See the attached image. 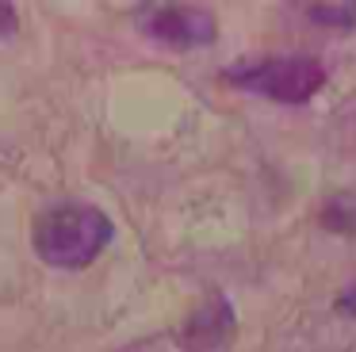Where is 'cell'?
Segmentation results:
<instances>
[{"instance_id": "1", "label": "cell", "mask_w": 356, "mask_h": 352, "mask_svg": "<svg viewBox=\"0 0 356 352\" xmlns=\"http://www.w3.org/2000/svg\"><path fill=\"white\" fill-rule=\"evenodd\" d=\"M111 218L92 203H54L35 218V253L50 268H85L108 249Z\"/></svg>"}, {"instance_id": "2", "label": "cell", "mask_w": 356, "mask_h": 352, "mask_svg": "<svg viewBox=\"0 0 356 352\" xmlns=\"http://www.w3.org/2000/svg\"><path fill=\"white\" fill-rule=\"evenodd\" d=\"M230 84L249 88L264 99L276 104H307L318 88L325 84V69L318 58L310 54H284V58H264L253 65H238L230 69Z\"/></svg>"}, {"instance_id": "3", "label": "cell", "mask_w": 356, "mask_h": 352, "mask_svg": "<svg viewBox=\"0 0 356 352\" xmlns=\"http://www.w3.org/2000/svg\"><path fill=\"white\" fill-rule=\"evenodd\" d=\"M142 35L154 42H165L172 50H195V46H211L218 35V23L207 8H188V4H146L134 12Z\"/></svg>"}, {"instance_id": "4", "label": "cell", "mask_w": 356, "mask_h": 352, "mask_svg": "<svg viewBox=\"0 0 356 352\" xmlns=\"http://www.w3.org/2000/svg\"><path fill=\"white\" fill-rule=\"evenodd\" d=\"M230 326H234L230 306H226V298L215 295L192 321H188V341H195V349H215V344L230 333Z\"/></svg>"}, {"instance_id": "5", "label": "cell", "mask_w": 356, "mask_h": 352, "mask_svg": "<svg viewBox=\"0 0 356 352\" xmlns=\"http://www.w3.org/2000/svg\"><path fill=\"white\" fill-rule=\"evenodd\" d=\"M322 222L333 234H356V195H333L322 211Z\"/></svg>"}, {"instance_id": "6", "label": "cell", "mask_w": 356, "mask_h": 352, "mask_svg": "<svg viewBox=\"0 0 356 352\" xmlns=\"http://www.w3.org/2000/svg\"><path fill=\"white\" fill-rule=\"evenodd\" d=\"M307 12L318 27H356V4H310Z\"/></svg>"}, {"instance_id": "7", "label": "cell", "mask_w": 356, "mask_h": 352, "mask_svg": "<svg viewBox=\"0 0 356 352\" xmlns=\"http://www.w3.org/2000/svg\"><path fill=\"white\" fill-rule=\"evenodd\" d=\"M337 310L348 314V318H356V283H353V287H345V291L337 295Z\"/></svg>"}, {"instance_id": "8", "label": "cell", "mask_w": 356, "mask_h": 352, "mask_svg": "<svg viewBox=\"0 0 356 352\" xmlns=\"http://www.w3.org/2000/svg\"><path fill=\"white\" fill-rule=\"evenodd\" d=\"M16 31V8L12 4H0V38H8Z\"/></svg>"}]
</instances>
